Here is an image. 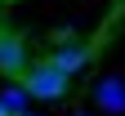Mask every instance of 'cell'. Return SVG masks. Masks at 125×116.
<instances>
[{"mask_svg":"<svg viewBox=\"0 0 125 116\" xmlns=\"http://www.w3.org/2000/svg\"><path fill=\"white\" fill-rule=\"evenodd\" d=\"M18 85L27 89V98H40V103H62L72 94V76L58 67L54 58H31L18 72Z\"/></svg>","mask_w":125,"mask_h":116,"instance_id":"1","label":"cell"},{"mask_svg":"<svg viewBox=\"0 0 125 116\" xmlns=\"http://www.w3.org/2000/svg\"><path fill=\"white\" fill-rule=\"evenodd\" d=\"M31 63V54H27V40L18 36V31H0V72H5L9 80H18V72Z\"/></svg>","mask_w":125,"mask_h":116,"instance_id":"2","label":"cell"},{"mask_svg":"<svg viewBox=\"0 0 125 116\" xmlns=\"http://www.w3.org/2000/svg\"><path fill=\"white\" fill-rule=\"evenodd\" d=\"M94 103H98V112H107V116H121L125 112V80L121 76H103L98 85H94Z\"/></svg>","mask_w":125,"mask_h":116,"instance_id":"3","label":"cell"},{"mask_svg":"<svg viewBox=\"0 0 125 116\" xmlns=\"http://www.w3.org/2000/svg\"><path fill=\"white\" fill-rule=\"evenodd\" d=\"M49 58H54V63H58L67 76H76V72L89 63V45H85V40H76V45H67V49H54Z\"/></svg>","mask_w":125,"mask_h":116,"instance_id":"4","label":"cell"},{"mask_svg":"<svg viewBox=\"0 0 125 116\" xmlns=\"http://www.w3.org/2000/svg\"><path fill=\"white\" fill-rule=\"evenodd\" d=\"M0 103L9 107V116H13V112H22V107H27V89L18 85V80H13V85H5V94H0Z\"/></svg>","mask_w":125,"mask_h":116,"instance_id":"5","label":"cell"},{"mask_svg":"<svg viewBox=\"0 0 125 116\" xmlns=\"http://www.w3.org/2000/svg\"><path fill=\"white\" fill-rule=\"evenodd\" d=\"M0 116H9V107H5V103H0Z\"/></svg>","mask_w":125,"mask_h":116,"instance_id":"6","label":"cell"},{"mask_svg":"<svg viewBox=\"0 0 125 116\" xmlns=\"http://www.w3.org/2000/svg\"><path fill=\"white\" fill-rule=\"evenodd\" d=\"M13 116H31V112H13Z\"/></svg>","mask_w":125,"mask_h":116,"instance_id":"7","label":"cell"},{"mask_svg":"<svg viewBox=\"0 0 125 116\" xmlns=\"http://www.w3.org/2000/svg\"><path fill=\"white\" fill-rule=\"evenodd\" d=\"M81 116H85V112H81Z\"/></svg>","mask_w":125,"mask_h":116,"instance_id":"8","label":"cell"}]
</instances>
